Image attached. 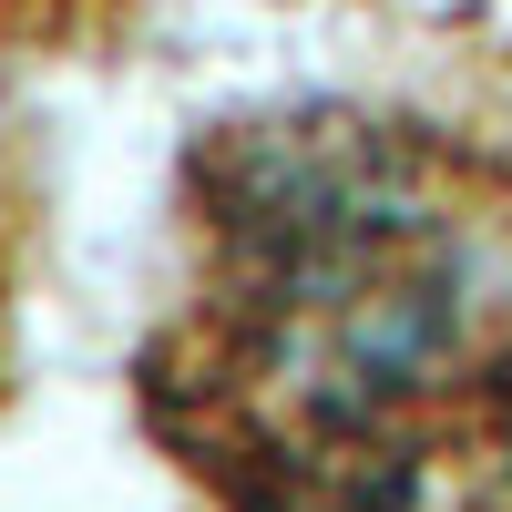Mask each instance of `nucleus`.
<instances>
[{
	"label": "nucleus",
	"instance_id": "1",
	"mask_svg": "<svg viewBox=\"0 0 512 512\" xmlns=\"http://www.w3.org/2000/svg\"><path fill=\"white\" fill-rule=\"evenodd\" d=\"M134 390L226 512H512V195L359 103L216 123Z\"/></svg>",
	"mask_w": 512,
	"mask_h": 512
}]
</instances>
